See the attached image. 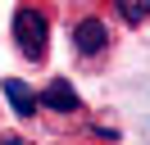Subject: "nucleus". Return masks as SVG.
<instances>
[{
    "label": "nucleus",
    "instance_id": "nucleus-1",
    "mask_svg": "<svg viewBox=\"0 0 150 145\" xmlns=\"http://www.w3.org/2000/svg\"><path fill=\"white\" fill-rule=\"evenodd\" d=\"M14 45H18L23 59L41 63L46 50H50V18L41 9H32V5H18L14 9Z\"/></svg>",
    "mask_w": 150,
    "mask_h": 145
},
{
    "label": "nucleus",
    "instance_id": "nucleus-2",
    "mask_svg": "<svg viewBox=\"0 0 150 145\" xmlns=\"http://www.w3.org/2000/svg\"><path fill=\"white\" fill-rule=\"evenodd\" d=\"M68 41H73V54L96 59V54H105L114 45V32H109V23H105L100 14H82V18L68 23Z\"/></svg>",
    "mask_w": 150,
    "mask_h": 145
},
{
    "label": "nucleus",
    "instance_id": "nucleus-3",
    "mask_svg": "<svg viewBox=\"0 0 150 145\" xmlns=\"http://www.w3.org/2000/svg\"><path fill=\"white\" fill-rule=\"evenodd\" d=\"M37 104L50 109V113H82V95L73 91V82H68V77H50L46 91L37 95Z\"/></svg>",
    "mask_w": 150,
    "mask_h": 145
},
{
    "label": "nucleus",
    "instance_id": "nucleus-4",
    "mask_svg": "<svg viewBox=\"0 0 150 145\" xmlns=\"http://www.w3.org/2000/svg\"><path fill=\"white\" fill-rule=\"evenodd\" d=\"M0 91H5V100L14 104V113H18V118H37V109H41V104H37V91H32L23 77H5V82H0Z\"/></svg>",
    "mask_w": 150,
    "mask_h": 145
},
{
    "label": "nucleus",
    "instance_id": "nucleus-5",
    "mask_svg": "<svg viewBox=\"0 0 150 145\" xmlns=\"http://www.w3.org/2000/svg\"><path fill=\"white\" fill-rule=\"evenodd\" d=\"M114 14H118L127 27H141V23H150V0H118Z\"/></svg>",
    "mask_w": 150,
    "mask_h": 145
},
{
    "label": "nucleus",
    "instance_id": "nucleus-6",
    "mask_svg": "<svg viewBox=\"0 0 150 145\" xmlns=\"http://www.w3.org/2000/svg\"><path fill=\"white\" fill-rule=\"evenodd\" d=\"M0 145H23V141H18V136H0Z\"/></svg>",
    "mask_w": 150,
    "mask_h": 145
}]
</instances>
